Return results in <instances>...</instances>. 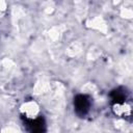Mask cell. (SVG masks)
<instances>
[{
    "label": "cell",
    "mask_w": 133,
    "mask_h": 133,
    "mask_svg": "<svg viewBox=\"0 0 133 133\" xmlns=\"http://www.w3.org/2000/svg\"><path fill=\"white\" fill-rule=\"evenodd\" d=\"M21 113L28 119H35L39 114V107L34 101H27L20 107Z\"/></svg>",
    "instance_id": "cell-1"
},
{
    "label": "cell",
    "mask_w": 133,
    "mask_h": 133,
    "mask_svg": "<svg viewBox=\"0 0 133 133\" xmlns=\"http://www.w3.org/2000/svg\"><path fill=\"white\" fill-rule=\"evenodd\" d=\"M112 110L114 114L119 117H128L131 115L132 108H131V105L128 104L127 102H121V103L117 102L113 105Z\"/></svg>",
    "instance_id": "cell-2"
},
{
    "label": "cell",
    "mask_w": 133,
    "mask_h": 133,
    "mask_svg": "<svg viewBox=\"0 0 133 133\" xmlns=\"http://www.w3.org/2000/svg\"><path fill=\"white\" fill-rule=\"evenodd\" d=\"M6 10V4L3 0H0V14H4Z\"/></svg>",
    "instance_id": "cell-3"
}]
</instances>
